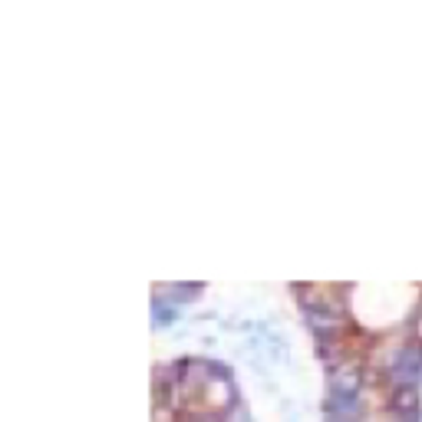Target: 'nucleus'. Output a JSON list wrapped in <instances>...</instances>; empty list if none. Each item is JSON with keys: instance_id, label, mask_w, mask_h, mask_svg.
I'll use <instances>...</instances> for the list:
<instances>
[{"instance_id": "f03ea898", "label": "nucleus", "mask_w": 422, "mask_h": 422, "mask_svg": "<svg viewBox=\"0 0 422 422\" xmlns=\"http://www.w3.org/2000/svg\"><path fill=\"white\" fill-rule=\"evenodd\" d=\"M393 406L396 409H416V406H419V393H416V386H399V389H396V399H393Z\"/></svg>"}, {"instance_id": "f257e3e1", "label": "nucleus", "mask_w": 422, "mask_h": 422, "mask_svg": "<svg viewBox=\"0 0 422 422\" xmlns=\"http://www.w3.org/2000/svg\"><path fill=\"white\" fill-rule=\"evenodd\" d=\"M419 370H422L419 350H403V353H399V360H396V373H399V376H416Z\"/></svg>"}]
</instances>
